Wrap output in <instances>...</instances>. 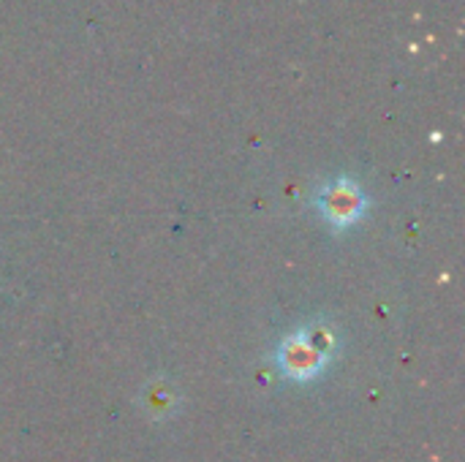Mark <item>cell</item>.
<instances>
[{
  "label": "cell",
  "mask_w": 465,
  "mask_h": 462,
  "mask_svg": "<svg viewBox=\"0 0 465 462\" xmlns=\"http://www.w3.org/2000/svg\"><path fill=\"white\" fill-rule=\"evenodd\" d=\"M330 349L332 340L324 332H297L281 346L278 362L292 378H313L330 362Z\"/></svg>",
  "instance_id": "cell-1"
},
{
  "label": "cell",
  "mask_w": 465,
  "mask_h": 462,
  "mask_svg": "<svg viewBox=\"0 0 465 462\" xmlns=\"http://www.w3.org/2000/svg\"><path fill=\"white\" fill-rule=\"evenodd\" d=\"M319 207H322V212L327 215V221H332L335 226H349V223H354L360 215H362V210H365V196H362V191L354 185V182H349V180H338V182H332V185H327L322 193H319Z\"/></svg>",
  "instance_id": "cell-2"
}]
</instances>
